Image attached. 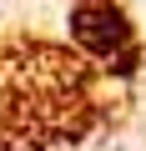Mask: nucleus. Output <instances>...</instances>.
I'll use <instances>...</instances> for the list:
<instances>
[{
    "instance_id": "1",
    "label": "nucleus",
    "mask_w": 146,
    "mask_h": 151,
    "mask_svg": "<svg viewBox=\"0 0 146 151\" xmlns=\"http://www.w3.org/2000/svg\"><path fill=\"white\" fill-rule=\"evenodd\" d=\"M70 30H76V40H81V45H91L96 55H111L116 45H126V40H131L126 15H121V10H111L106 0H101V5H81V10H76V20H70Z\"/></svg>"
}]
</instances>
